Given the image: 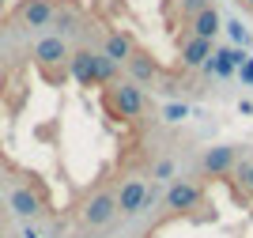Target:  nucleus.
<instances>
[{"label":"nucleus","mask_w":253,"mask_h":238,"mask_svg":"<svg viewBox=\"0 0 253 238\" xmlns=\"http://www.w3.org/2000/svg\"><path fill=\"white\" fill-rule=\"evenodd\" d=\"M128 238H253V155L208 151L197 174L170 182L132 219Z\"/></svg>","instance_id":"obj_1"},{"label":"nucleus","mask_w":253,"mask_h":238,"mask_svg":"<svg viewBox=\"0 0 253 238\" xmlns=\"http://www.w3.org/2000/svg\"><path fill=\"white\" fill-rule=\"evenodd\" d=\"M68 42L61 38V34H49V38H38L34 42V49H31V57H34V64H61V61H68Z\"/></svg>","instance_id":"obj_3"},{"label":"nucleus","mask_w":253,"mask_h":238,"mask_svg":"<svg viewBox=\"0 0 253 238\" xmlns=\"http://www.w3.org/2000/svg\"><path fill=\"white\" fill-rule=\"evenodd\" d=\"M15 15H19V23L27 31H42V27H53L57 4H53V0H23Z\"/></svg>","instance_id":"obj_2"}]
</instances>
